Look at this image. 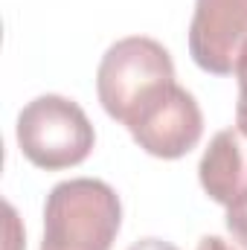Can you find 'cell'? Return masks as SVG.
Segmentation results:
<instances>
[{"label":"cell","mask_w":247,"mask_h":250,"mask_svg":"<svg viewBox=\"0 0 247 250\" xmlns=\"http://www.w3.org/2000/svg\"><path fill=\"white\" fill-rule=\"evenodd\" d=\"M123 227V201L99 178H70L44 201L41 250H111Z\"/></svg>","instance_id":"obj_1"},{"label":"cell","mask_w":247,"mask_h":250,"mask_svg":"<svg viewBox=\"0 0 247 250\" xmlns=\"http://www.w3.org/2000/svg\"><path fill=\"white\" fill-rule=\"evenodd\" d=\"M175 84L169 50L145 35H128L111 44L96 70V93L105 114L128 125L151 99Z\"/></svg>","instance_id":"obj_2"},{"label":"cell","mask_w":247,"mask_h":250,"mask_svg":"<svg viewBox=\"0 0 247 250\" xmlns=\"http://www.w3.org/2000/svg\"><path fill=\"white\" fill-rule=\"evenodd\" d=\"M15 137L23 157L44 172L84 163L96 146V131L84 108L59 93H41L26 102L18 114Z\"/></svg>","instance_id":"obj_3"},{"label":"cell","mask_w":247,"mask_h":250,"mask_svg":"<svg viewBox=\"0 0 247 250\" xmlns=\"http://www.w3.org/2000/svg\"><path fill=\"white\" fill-rule=\"evenodd\" d=\"M125 128L145 154L160 160H178L201 143L204 114L198 99L175 82L157 99H151Z\"/></svg>","instance_id":"obj_4"},{"label":"cell","mask_w":247,"mask_h":250,"mask_svg":"<svg viewBox=\"0 0 247 250\" xmlns=\"http://www.w3.org/2000/svg\"><path fill=\"white\" fill-rule=\"evenodd\" d=\"M247 53V0H195L189 56L204 73L233 76Z\"/></svg>","instance_id":"obj_5"},{"label":"cell","mask_w":247,"mask_h":250,"mask_svg":"<svg viewBox=\"0 0 247 250\" xmlns=\"http://www.w3.org/2000/svg\"><path fill=\"white\" fill-rule=\"evenodd\" d=\"M198 181L224 209L247 201V137L239 128L218 131L201 154Z\"/></svg>","instance_id":"obj_6"},{"label":"cell","mask_w":247,"mask_h":250,"mask_svg":"<svg viewBox=\"0 0 247 250\" xmlns=\"http://www.w3.org/2000/svg\"><path fill=\"white\" fill-rule=\"evenodd\" d=\"M236 82H239V102H236V128L247 137V53L236 67Z\"/></svg>","instance_id":"obj_7"},{"label":"cell","mask_w":247,"mask_h":250,"mask_svg":"<svg viewBox=\"0 0 247 250\" xmlns=\"http://www.w3.org/2000/svg\"><path fill=\"white\" fill-rule=\"evenodd\" d=\"M224 224H227L233 242H239V245L247 250V201H242L239 207H230V209H227Z\"/></svg>","instance_id":"obj_8"},{"label":"cell","mask_w":247,"mask_h":250,"mask_svg":"<svg viewBox=\"0 0 247 250\" xmlns=\"http://www.w3.org/2000/svg\"><path fill=\"white\" fill-rule=\"evenodd\" d=\"M128 250H178L172 242H163V239H154V236H148V239H140V242H134Z\"/></svg>","instance_id":"obj_9"},{"label":"cell","mask_w":247,"mask_h":250,"mask_svg":"<svg viewBox=\"0 0 247 250\" xmlns=\"http://www.w3.org/2000/svg\"><path fill=\"white\" fill-rule=\"evenodd\" d=\"M195 250H236V248H233L227 239H221V236H204Z\"/></svg>","instance_id":"obj_10"}]
</instances>
